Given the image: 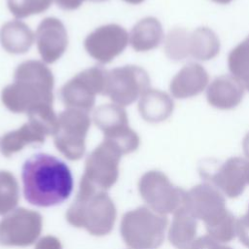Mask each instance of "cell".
<instances>
[{
	"label": "cell",
	"instance_id": "obj_23",
	"mask_svg": "<svg viewBox=\"0 0 249 249\" xmlns=\"http://www.w3.org/2000/svg\"><path fill=\"white\" fill-rule=\"evenodd\" d=\"M220 51V41L216 33L205 26L196 28L189 36V56L206 61L214 58Z\"/></svg>",
	"mask_w": 249,
	"mask_h": 249
},
{
	"label": "cell",
	"instance_id": "obj_24",
	"mask_svg": "<svg viewBox=\"0 0 249 249\" xmlns=\"http://www.w3.org/2000/svg\"><path fill=\"white\" fill-rule=\"evenodd\" d=\"M228 66L231 74L249 90V35L231 51Z\"/></svg>",
	"mask_w": 249,
	"mask_h": 249
},
{
	"label": "cell",
	"instance_id": "obj_4",
	"mask_svg": "<svg viewBox=\"0 0 249 249\" xmlns=\"http://www.w3.org/2000/svg\"><path fill=\"white\" fill-rule=\"evenodd\" d=\"M168 219L147 206L124 214L121 235L130 249H158L164 240Z\"/></svg>",
	"mask_w": 249,
	"mask_h": 249
},
{
	"label": "cell",
	"instance_id": "obj_12",
	"mask_svg": "<svg viewBox=\"0 0 249 249\" xmlns=\"http://www.w3.org/2000/svg\"><path fill=\"white\" fill-rule=\"evenodd\" d=\"M184 208L205 228L212 226L228 213L223 194L207 182L200 183L186 193Z\"/></svg>",
	"mask_w": 249,
	"mask_h": 249
},
{
	"label": "cell",
	"instance_id": "obj_30",
	"mask_svg": "<svg viewBox=\"0 0 249 249\" xmlns=\"http://www.w3.org/2000/svg\"><path fill=\"white\" fill-rule=\"evenodd\" d=\"M191 249H232V248L229 246H223L220 244V242L216 241L210 235L205 234L196 238L193 242Z\"/></svg>",
	"mask_w": 249,
	"mask_h": 249
},
{
	"label": "cell",
	"instance_id": "obj_7",
	"mask_svg": "<svg viewBox=\"0 0 249 249\" xmlns=\"http://www.w3.org/2000/svg\"><path fill=\"white\" fill-rule=\"evenodd\" d=\"M58 127L53 135L55 148L68 160H80L86 151V137L90 126L88 112L66 108L58 116Z\"/></svg>",
	"mask_w": 249,
	"mask_h": 249
},
{
	"label": "cell",
	"instance_id": "obj_3",
	"mask_svg": "<svg viewBox=\"0 0 249 249\" xmlns=\"http://www.w3.org/2000/svg\"><path fill=\"white\" fill-rule=\"evenodd\" d=\"M116 216V206L105 191L80 181L76 198L66 212L70 225L84 228L92 235L102 236L113 230Z\"/></svg>",
	"mask_w": 249,
	"mask_h": 249
},
{
	"label": "cell",
	"instance_id": "obj_31",
	"mask_svg": "<svg viewBox=\"0 0 249 249\" xmlns=\"http://www.w3.org/2000/svg\"><path fill=\"white\" fill-rule=\"evenodd\" d=\"M35 249H62V245L55 236L47 235L37 241Z\"/></svg>",
	"mask_w": 249,
	"mask_h": 249
},
{
	"label": "cell",
	"instance_id": "obj_1",
	"mask_svg": "<svg viewBox=\"0 0 249 249\" xmlns=\"http://www.w3.org/2000/svg\"><path fill=\"white\" fill-rule=\"evenodd\" d=\"M21 179L25 199L40 207L62 203L73 191V177L67 164L48 154H36L25 160Z\"/></svg>",
	"mask_w": 249,
	"mask_h": 249
},
{
	"label": "cell",
	"instance_id": "obj_27",
	"mask_svg": "<svg viewBox=\"0 0 249 249\" xmlns=\"http://www.w3.org/2000/svg\"><path fill=\"white\" fill-rule=\"evenodd\" d=\"M53 0H7L10 12L17 18L38 15L48 10Z\"/></svg>",
	"mask_w": 249,
	"mask_h": 249
},
{
	"label": "cell",
	"instance_id": "obj_19",
	"mask_svg": "<svg viewBox=\"0 0 249 249\" xmlns=\"http://www.w3.org/2000/svg\"><path fill=\"white\" fill-rule=\"evenodd\" d=\"M174 109L172 98L164 91L150 89L138 102V111L146 122L160 123L168 119Z\"/></svg>",
	"mask_w": 249,
	"mask_h": 249
},
{
	"label": "cell",
	"instance_id": "obj_20",
	"mask_svg": "<svg viewBox=\"0 0 249 249\" xmlns=\"http://www.w3.org/2000/svg\"><path fill=\"white\" fill-rule=\"evenodd\" d=\"M34 39L33 31L19 19L8 21L0 29V44L10 53H25L31 48Z\"/></svg>",
	"mask_w": 249,
	"mask_h": 249
},
{
	"label": "cell",
	"instance_id": "obj_15",
	"mask_svg": "<svg viewBox=\"0 0 249 249\" xmlns=\"http://www.w3.org/2000/svg\"><path fill=\"white\" fill-rule=\"evenodd\" d=\"M246 163L247 160L243 158L231 157L222 163L215 172L202 176L222 194L230 198H235L242 195L247 184Z\"/></svg>",
	"mask_w": 249,
	"mask_h": 249
},
{
	"label": "cell",
	"instance_id": "obj_34",
	"mask_svg": "<svg viewBox=\"0 0 249 249\" xmlns=\"http://www.w3.org/2000/svg\"><path fill=\"white\" fill-rule=\"evenodd\" d=\"M124 2L128 3V4H133V5H137V4H140L142 3L144 0H124Z\"/></svg>",
	"mask_w": 249,
	"mask_h": 249
},
{
	"label": "cell",
	"instance_id": "obj_8",
	"mask_svg": "<svg viewBox=\"0 0 249 249\" xmlns=\"http://www.w3.org/2000/svg\"><path fill=\"white\" fill-rule=\"evenodd\" d=\"M124 154L113 142L103 141L89 154L81 181L99 191H107L119 178V164Z\"/></svg>",
	"mask_w": 249,
	"mask_h": 249
},
{
	"label": "cell",
	"instance_id": "obj_2",
	"mask_svg": "<svg viewBox=\"0 0 249 249\" xmlns=\"http://www.w3.org/2000/svg\"><path fill=\"white\" fill-rule=\"evenodd\" d=\"M53 75L45 63L34 59L23 61L15 70L14 83L3 89L2 103L17 114H27L40 105H53Z\"/></svg>",
	"mask_w": 249,
	"mask_h": 249
},
{
	"label": "cell",
	"instance_id": "obj_11",
	"mask_svg": "<svg viewBox=\"0 0 249 249\" xmlns=\"http://www.w3.org/2000/svg\"><path fill=\"white\" fill-rule=\"evenodd\" d=\"M43 218L40 213L23 207L13 210L0 221V244L26 247L40 236Z\"/></svg>",
	"mask_w": 249,
	"mask_h": 249
},
{
	"label": "cell",
	"instance_id": "obj_33",
	"mask_svg": "<svg viewBox=\"0 0 249 249\" xmlns=\"http://www.w3.org/2000/svg\"><path fill=\"white\" fill-rule=\"evenodd\" d=\"M242 148H243V152L244 155L246 156L247 159H249V132L246 133V135L243 138L242 141Z\"/></svg>",
	"mask_w": 249,
	"mask_h": 249
},
{
	"label": "cell",
	"instance_id": "obj_36",
	"mask_svg": "<svg viewBox=\"0 0 249 249\" xmlns=\"http://www.w3.org/2000/svg\"><path fill=\"white\" fill-rule=\"evenodd\" d=\"M245 173H246V179H247V183H249V161H248V160H247V163H246Z\"/></svg>",
	"mask_w": 249,
	"mask_h": 249
},
{
	"label": "cell",
	"instance_id": "obj_17",
	"mask_svg": "<svg viewBox=\"0 0 249 249\" xmlns=\"http://www.w3.org/2000/svg\"><path fill=\"white\" fill-rule=\"evenodd\" d=\"M245 88L232 75L216 77L206 89L208 103L220 110H231L241 102Z\"/></svg>",
	"mask_w": 249,
	"mask_h": 249
},
{
	"label": "cell",
	"instance_id": "obj_21",
	"mask_svg": "<svg viewBox=\"0 0 249 249\" xmlns=\"http://www.w3.org/2000/svg\"><path fill=\"white\" fill-rule=\"evenodd\" d=\"M163 40V29L159 19L147 17L140 19L131 29L129 43L136 52H148L158 48Z\"/></svg>",
	"mask_w": 249,
	"mask_h": 249
},
{
	"label": "cell",
	"instance_id": "obj_5",
	"mask_svg": "<svg viewBox=\"0 0 249 249\" xmlns=\"http://www.w3.org/2000/svg\"><path fill=\"white\" fill-rule=\"evenodd\" d=\"M108 70L101 65L85 69L67 83L59 91L62 103L67 108L89 112L95 104L96 94L104 95Z\"/></svg>",
	"mask_w": 249,
	"mask_h": 249
},
{
	"label": "cell",
	"instance_id": "obj_18",
	"mask_svg": "<svg viewBox=\"0 0 249 249\" xmlns=\"http://www.w3.org/2000/svg\"><path fill=\"white\" fill-rule=\"evenodd\" d=\"M46 136L38 125L28 121L19 128L9 131L0 137V151L5 157H11L27 145L44 143Z\"/></svg>",
	"mask_w": 249,
	"mask_h": 249
},
{
	"label": "cell",
	"instance_id": "obj_16",
	"mask_svg": "<svg viewBox=\"0 0 249 249\" xmlns=\"http://www.w3.org/2000/svg\"><path fill=\"white\" fill-rule=\"evenodd\" d=\"M209 82L207 71L199 63L190 62L172 78L169 90L178 99H185L201 93Z\"/></svg>",
	"mask_w": 249,
	"mask_h": 249
},
{
	"label": "cell",
	"instance_id": "obj_28",
	"mask_svg": "<svg viewBox=\"0 0 249 249\" xmlns=\"http://www.w3.org/2000/svg\"><path fill=\"white\" fill-rule=\"evenodd\" d=\"M236 219L234 215L228 211V213L218 220L215 224L206 228L208 235L218 242H230L236 235Z\"/></svg>",
	"mask_w": 249,
	"mask_h": 249
},
{
	"label": "cell",
	"instance_id": "obj_9",
	"mask_svg": "<svg viewBox=\"0 0 249 249\" xmlns=\"http://www.w3.org/2000/svg\"><path fill=\"white\" fill-rule=\"evenodd\" d=\"M93 122L103 132L104 139L117 145L124 155L132 153L139 147V136L129 127L123 106L105 104L97 107L93 113Z\"/></svg>",
	"mask_w": 249,
	"mask_h": 249
},
{
	"label": "cell",
	"instance_id": "obj_14",
	"mask_svg": "<svg viewBox=\"0 0 249 249\" xmlns=\"http://www.w3.org/2000/svg\"><path fill=\"white\" fill-rule=\"evenodd\" d=\"M35 40L38 52L46 63L58 60L68 45L66 28L56 18H46L40 22L35 33Z\"/></svg>",
	"mask_w": 249,
	"mask_h": 249
},
{
	"label": "cell",
	"instance_id": "obj_22",
	"mask_svg": "<svg viewBox=\"0 0 249 249\" xmlns=\"http://www.w3.org/2000/svg\"><path fill=\"white\" fill-rule=\"evenodd\" d=\"M197 220L184 206L173 213V219L168 231V240L177 249H191L196 240Z\"/></svg>",
	"mask_w": 249,
	"mask_h": 249
},
{
	"label": "cell",
	"instance_id": "obj_10",
	"mask_svg": "<svg viewBox=\"0 0 249 249\" xmlns=\"http://www.w3.org/2000/svg\"><path fill=\"white\" fill-rule=\"evenodd\" d=\"M150 89V77L141 67L124 65L108 71L104 95L117 105L127 106Z\"/></svg>",
	"mask_w": 249,
	"mask_h": 249
},
{
	"label": "cell",
	"instance_id": "obj_37",
	"mask_svg": "<svg viewBox=\"0 0 249 249\" xmlns=\"http://www.w3.org/2000/svg\"><path fill=\"white\" fill-rule=\"evenodd\" d=\"M102 1H106V0H93V2H102Z\"/></svg>",
	"mask_w": 249,
	"mask_h": 249
},
{
	"label": "cell",
	"instance_id": "obj_13",
	"mask_svg": "<svg viewBox=\"0 0 249 249\" xmlns=\"http://www.w3.org/2000/svg\"><path fill=\"white\" fill-rule=\"evenodd\" d=\"M129 35L121 25L110 23L90 32L85 39L87 53L100 63H109L127 47Z\"/></svg>",
	"mask_w": 249,
	"mask_h": 249
},
{
	"label": "cell",
	"instance_id": "obj_32",
	"mask_svg": "<svg viewBox=\"0 0 249 249\" xmlns=\"http://www.w3.org/2000/svg\"><path fill=\"white\" fill-rule=\"evenodd\" d=\"M86 0H54L56 5L66 11H72L78 9ZM93 1V0H90Z\"/></svg>",
	"mask_w": 249,
	"mask_h": 249
},
{
	"label": "cell",
	"instance_id": "obj_6",
	"mask_svg": "<svg viewBox=\"0 0 249 249\" xmlns=\"http://www.w3.org/2000/svg\"><path fill=\"white\" fill-rule=\"evenodd\" d=\"M141 197L153 211L166 215L175 213L184 206L187 191L173 185L161 171L144 173L138 183Z\"/></svg>",
	"mask_w": 249,
	"mask_h": 249
},
{
	"label": "cell",
	"instance_id": "obj_29",
	"mask_svg": "<svg viewBox=\"0 0 249 249\" xmlns=\"http://www.w3.org/2000/svg\"><path fill=\"white\" fill-rule=\"evenodd\" d=\"M236 234L240 242L249 248V205L246 214L236 221Z\"/></svg>",
	"mask_w": 249,
	"mask_h": 249
},
{
	"label": "cell",
	"instance_id": "obj_35",
	"mask_svg": "<svg viewBox=\"0 0 249 249\" xmlns=\"http://www.w3.org/2000/svg\"><path fill=\"white\" fill-rule=\"evenodd\" d=\"M212 1L215 2V3H218V4H229L232 0H212Z\"/></svg>",
	"mask_w": 249,
	"mask_h": 249
},
{
	"label": "cell",
	"instance_id": "obj_25",
	"mask_svg": "<svg viewBox=\"0 0 249 249\" xmlns=\"http://www.w3.org/2000/svg\"><path fill=\"white\" fill-rule=\"evenodd\" d=\"M19 200V187L16 177L7 170H0V215L15 210Z\"/></svg>",
	"mask_w": 249,
	"mask_h": 249
},
{
	"label": "cell",
	"instance_id": "obj_26",
	"mask_svg": "<svg viewBox=\"0 0 249 249\" xmlns=\"http://www.w3.org/2000/svg\"><path fill=\"white\" fill-rule=\"evenodd\" d=\"M189 36L190 32L182 27H175L169 31L164 43L168 58L178 61L189 56Z\"/></svg>",
	"mask_w": 249,
	"mask_h": 249
}]
</instances>
